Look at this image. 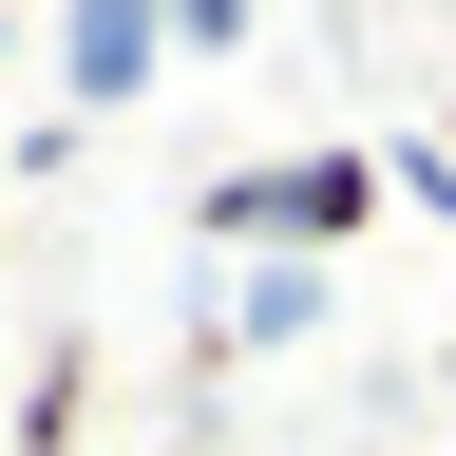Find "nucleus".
Masks as SVG:
<instances>
[{"label":"nucleus","instance_id":"1","mask_svg":"<svg viewBox=\"0 0 456 456\" xmlns=\"http://www.w3.org/2000/svg\"><path fill=\"white\" fill-rule=\"evenodd\" d=\"M380 209H399V171H380V152H285V171H228V191H209V228H266L285 266L362 248Z\"/></svg>","mask_w":456,"mask_h":456},{"label":"nucleus","instance_id":"3","mask_svg":"<svg viewBox=\"0 0 456 456\" xmlns=\"http://www.w3.org/2000/svg\"><path fill=\"white\" fill-rule=\"evenodd\" d=\"M437 171H456V95H437Z\"/></svg>","mask_w":456,"mask_h":456},{"label":"nucleus","instance_id":"2","mask_svg":"<svg viewBox=\"0 0 456 456\" xmlns=\"http://www.w3.org/2000/svg\"><path fill=\"white\" fill-rule=\"evenodd\" d=\"M171 77V20H152V0H95V20H57V95H77V114H134Z\"/></svg>","mask_w":456,"mask_h":456},{"label":"nucleus","instance_id":"4","mask_svg":"<svg viewBox=\"0 0 456 456\" xmlns=\"http://www.w3.org/2000/svg\"><path fill=\"white\" fill-rule=\"evenodd\" d=\"M0 77H20V38H0Z\"/></svg>","mask_w":456,"mask_h":456}]
</instances>
